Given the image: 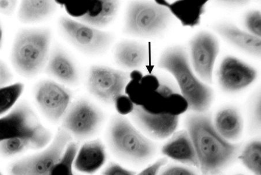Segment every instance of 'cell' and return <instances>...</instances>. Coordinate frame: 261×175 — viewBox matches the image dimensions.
I'll return each mask as SVG.
<instances>
[{"label":"cell","mask_w":261,"mask_h":175,"mask_svg":"<svg viewBox=\"0 0 261 175\" xmlns=\"http://www.w3.org/2000/svg\"><path fill=\"white\" fill-rule=\"evenodd\" d=\"M172 17L168 8L155 2H133L127 8L124 32L140 37L158 36L170 24Z\"/></svg>","instance_id":"cell-5"},{"label":"cell","mask_w":261,"mask_h":175,"mask_svg":"<svg viewBox=\"0 0 261 175\" xmlns=\"http://www.w3.org/2000/svg\"><path fill=\"white\" fill-rule=\"evenodd\" d=\"M59 24L63 34L75 47L84 53L98 54L108 48L113 41L110 33L62 16Z\"/></svg>","instance_id":"cell-9"},{"label":"cell","mask_w":261,"mask_h":175,"mask_svg":"<svg viewBox=\"0 0 261 175\" xmlns=\"http://www.w3.org/2000/svg\"><path fill=\"white\" fill-rule=\"evenodd\" d=\"M45 72L63 84L75 86L79 82L78 70L67 54L60 47L50 52Z\"/></svg>","instance_id":"cell-17"},{"label":"cell","mask_w":261,"mask_h":175,"mask_svg":"<svg viewBox=\"0 0 261 175\" xmlns=\"http://www.w3.org/2000/svg\"><path fill=\"white\" fill-rule=\"evenodd\" d=\"M161 153L178 163L199 169L194 145L187 130L174 133L171 138L163 145Z\"/></svg>","instance_id":"cell-15"},{"label":"cell","mask_w":261,"mask_h":175,"mask_svg":"<svg viewBox=\"0 0 261 175\" xmlns=\"http://www.w3.org/2000/svg\"><path fill=\"white\" fill-rule=\"evenodd\" d=\"M18 6V2L16 0H0V14L11 15Z\"/></svg>","instance_id":"cell-40"},{"label":"cell","mask_w":261,"mask_h":175,"mask_svg":"<svg viewBox=\"0 0 261 175\" xmlns=\"http://www.w3.org/2000/svg\"><path fill=\"white\" fill-rule=\"evenodd\" d=\"M159 94H161L164 98H167L172 94L177 93L174 88L169 83L160 82V85L156 91Z\"/></svg>","instance_id":"cell-41"},{"label":"cell","mask_w":261,"mask_h":175,"mask_svg":"<svg viewBox=\"0 0 261 175\" xmlns=\"http://www.w3.org/2000/svg\"><path fill=\"white\" fill-rule=\"evenodd\" d=\"M72 137L61 128L42 151L16 161L8 168L9 175H50L65 153Z\"/></svg>","instance_id":"cell-6"},{"label":"cell","mask_w":261,"mask_h":175,"mask_svg":"<svg viewBox=\"0 0 261 175\" xmlns=\"http://www.w3.org/2000/svg\"><path fill=\"white\" fill-rule=\"evenodd\" d=\"M51 132L45 128L33 136H20L0 143V155L5 157H14L28 151L43 149L51 142Z\"/></svg>","instance_id":"cell-19"},{"label":"cell","mask_w":261,"mask_h":175,"mask_svg":"<svg viewBox=\"0 0 261 175\" xmlns=\"http://www.w3.org/2000/svg\"><path fill=\"white\" fill-rule=\"evenodd\" d=\"M14 75L6 63L0 60V89L12 84Z\"/></svg>","instance_id":"cell-38"},{"label":"cell","mask_w":261,"mask_h":175,"mask_svg":"<svg viewBox=\"0 0 261 175\" xmlns=\"http://www.w3.org/2000/svg\"><path fill=\"white\" fill-rule=\"evenodd\" d=\"M3 46V30L1 23H0V49Z\"/></svg>","instance_id":"cell-44"},{"label":"cell","mask_w":261,"mask_h":175,"mask_svg":"<svg viewBox=\"0 0 261 175\" xmlns=\"http://www.w3.org/2000/svg\"><path fill=\"white\" fill-rule=\"evenodd\" d=\"M90 1H74L64 3L67 13L72 17L79 19L85 15L90 6Z\"/></svg>","instance_id":"cell-32"},{"label":"cell","mask_w":261,"mask_h":175,"mask_svg":"<svg viewBox=\"0 0 261 175\" xmlns=\"http://www.w3.org/2000/svg\"><path fill=\"white\" fill-rule=\"evenodd\" d=\"M129 80V73L105 66L94 65L88 73L87 89L99 101L114 103L116 99L124 94Z\"/></svg>","instance_id":"cell-8"},{"label":"cell","mask_w":261,"mask_h":175,"mask_svg":"<svg viewBox=\"0 0 261 175\" xmlns=\"http://www.w3.org/2000/svg\"><path fill=\"white\" fill-rule=\"evenodd\" d=\"M260 93L255 96L251 104L250 120L251 127L254 130H260L261 123Z\"/></svg>","instance_id":"cell-33"},{"label":"cell","mask_w":261,"mask_h":175,"mask_svg":"<svg viewBox=\"0 0 261 175\" xmlns=\"http://www.w3.org/2000/svg\"><path fill=\"white\" fill-rule=\"evenodd\" d=\"M143 77H144V76H143L142 73L137 70H133V72L129 74L130 80L141 81Z\"/></svg>","instance_id":"cell-42"},{"label":"cell","mask_w":261,"mask_h":175,"mask_svg":"<svg viewBox=\"0 0 261 175\" xmlns=\"http://www.w3.org/2000/svg\"><path fill=\"white\" fill-rule=\"evenodd\" d=\"M186 130L195 149L201 175H219L239 156L241 145L231 143L219 134L211 114H189L185 118Z\"/></svg>","instance_id":"cell-1"},{"label":"cell","mask_w":261,"mask_h":175,"mask_svg":"<svg viewBox=\"0 0 261 175\" xmlns=\"http://www.w3.org/2000/svg\"><path fill=\"white\" fill-rule=\"evenodd\" d=\"M51 33L47 28H24L15 37L11 62L20 76L35 77L45 69L50 54Z\"/></svg>","instance_id":"cell-4"},{"label":"cell","mask_w":261,"mask_h":175,"mask_svg":"<svg viewBox=\"0 0 261 175\" xmlns=\"http://www.w3.org/2000/svg\"><path fill=\"white\" fill-rule=\"evenodd\" d=\"M79 148L78 143L71 141L50 175H74L73 161Z\"/></svg>","instance_id":"cell-27"},{"label":"cell","mask_w":261,"mask_h":175,"mask_svg":"<svg viewBox=\"0 0 261 175\" xmlns=\"http://www.w3.org/2000/svg\"><path fill=\"white\" fill-rule=\"evenodd\" d=\"M104 120L100 110L86 99L70 105L62 120L61 128L78 141L89 139L98 132Z\"/></svg>","instance_id":"cell-7"},{"label":"cell","mask_w":261,"mask_h":175,"mask_svg":"<svg viewBox=\"0 0 261 175\" xmlns=\"http://www.w3.org/2000/svg\"><path fill=\"white\" fill-rule=\"evenodd\" d=\"M119 6V2L116 0L91 1L87 13L77 19L92 27H103L114 19Z\"/></svg>","instance_id":"cell-23"},{"label":"cell","mask_w":261,"mask_h":175,"mask_svg":"<svg viewBox=\"0 0 261 175\" xmlns=\"http://www.w3.org/2000/svg\"><path fill=\"white\" fill-rule=\"evenodd\" d=\"M57 5L51 0H23L19 4L17 17L23 24L43 21L54 13Z\"/></svg>","instance_id":"cell-24"},{"label":"cell","mask_w":261,"mask_h":175,"mask_svg":"<svg viewBox=\"0 0 261 175\" xmlns=\"http://www.w3.org/2000/svg\"><path fill=\"white\" fill-rule=\"evenodd\" d=\"M24 90V85L19 82L0 89V116L6 114L13 109Z\"/></svg>","instance_id":"cell-26"},{"label":"cell","mask_w":261,"mask_h":175,"mask_svg":"<svg viewBox=\"0 0 261 175\" xmlns=\"http://www.w3.org/2000/svg\"><path fill=\"white\" fill-rule=\"evenodd\" d=\"M226 3V5L230 7H238L241 6L242 5H245L247 3L246 1H228L225 2Z\"/></svg>","instance_id":"cell-43"},{"label":"cell","mask_w":261,"mask_h":175,"mask_svg":"<svg viewBox=\"0 0 261 175\" xmlns=\"http://www.w3.org/2000/svg\"><path fill=\"white\" fill-rule=\"evenodd\" d=\"M218 76L222 90L226 93L233 94L251 85L257 77V72L238 58L228 56L222 61Z\"/></svg>","instance_id":"cell-14"},{"label":"cell","mask_w":261,"mask_h":175,"mask_svg":"<svg viewBox=\"0 0 261 175\" xmlns=\"http://www.w3.org/2000/svg\"><path fill=\"white\" fill-rule=\"evenodd\" d=\"M34 96L42 113L53 123H58L62 120L72 98L68 89L50 80L38 83L34 90Z\"/></svg>","instance_id":"cell-10"},{"label":"cell","mask_w":261,"mask_h":175,"mask_svg":"<svg viewBox=\"0 0 261 175\" xmlns=\"http://www.w3.org/2000/svg\"><path fill=\"white\" fill-rule=\"evenodd\" d=\"M107 158L106 149L102 141L99 139L88 141L79 148L73 168L81 173L94 174L102 167Z\"/></svg>","instance_id":"cell-16"},{"label":"cell","mask_w":261,"mask_h":175,"mask_svg":"<svg viewBox=\"0 0 261 175\" xmlns=\"http://www.w3.org/2000/svg\"><path fill=\"white\" fill-rule=\"evenodd\" d=\"M160 81L157 77L153 75H147L142 77L141 84L148 92H153L158 90L160 85Z\"/></svg>","instance_id":"cell-39"},{"label":"cell","mask_w":261,"mask_h":175,"mask_svg":"<svg viewBox=\"0 0 261 175\" xmlns=\"http://www.w3.org/2000/svg\"><path fill=\"white\" fill-rule=\"evenodd\" d=\"M238 159L254 175H261V142L253 140L248 142L240 152Z\"/></svg>","instance_id":"cell-25"},{"label":"cell","mask_w":261,"mask_h":175,"mask_svg":"<svg viewBox=\"0 0 261 175\" xmlns=\"http://www.w3.org/2000/svg\"><path fill=\"white\" fill-rule=\"evenodd\" d=\"M114 55L116 63L121 68L137 70L147 63L149 51L144 44L125 40L117 45Z\"/></svg>","instance_id":"cell-20"},{"label":"cell","mask_w":261,"mask_h":175,"mask_svg":"<svg viewBox=\"0 0 261 175\" xmlns=\"http://www.w3.org/2000/svg\"><path fill=\"white\" fill-rule=\"evenodd\" d=\"M158 66L175 79L180 94L188 102V110L205 113L209 110L213 102L214 91L196 76L188 53L182 47L174 46L165 50L160 57Z\"/></svg>","instance_id":"cell-3"},{"label":"cell","mask_w":261,"mask_h":175,"mask_svg":"<svg viewBox=\"0 0 261 175\" xmlns=\"http://www.w3.org/2000/svg\"><path fill=\"white\" fill-rule=\"evenodd\" d=\"M130 114L138 130L153 141L169 138L178 126L179 116L150 113L140 106L135 105Z\"/></svg>","instance_id":"cell-13"},{"label":"cell","mask_w":261,"mask_h":175,"mask_svg":"<svg viewBox=\"0 0 261 175\" xmlns=\"http://www.w3.org/2000/svg\"><path fill=\"white\" fill-rule=\"evenodd\" d=\"M234 175H244L243 174H234Z\"/></svg>","instance_id":"cell-45"},{"label":"cell","mask_w":261,"mask_h":175,"mask_svg":"<svg viewBox=\"0 0 261 175\" xmlns=\"http://www.w3.org/2000/svg\"><path fill=\"white\" fill-rule=\"evenodd\" d=\"M106 140L109 151L116 160L137 167L148 163L158 152L156 143L143 134L125 116L119 114L111 120Z\"/></svg>","instance_id":"cell-2"},{"label":"cell","mask_w":261,"mask_h":175,"mask_svg":"<svg viewBox=\"0 0 261 175\" xmlns=\"http://www.w3.org/2000/svg\"><path fill=\"white\" fill-rule=\"evenodd\" d=\"M116 110L119 115H128L132 113L135 106L134 104L127 95L123 94L118 97L115 102Z\"/></svg>","instance_id":"cell-35"},{"label":"cell","mask_w":261,"mask_h":175,"mask_svg":"<svg viewBox=\"0 0 261 175\" xmlns=\"http://www.w3.org/2000/svg\"><path fill=\"white\" fill-rule=\"evenodd\" d=\"M155 2L168 8L172 16L178 19L183 26L193 28L200 24L207 1L180 0L172 3L166 1Z\"/></svg>","instance_id":"cell-21"},{"label":"cell","mask_w":261,"mask_h":175,"mask_svg":"<svg viewBox=\"0 0 261 175\" xmlns=\"http://www.w3.org/2000/svg\"><path fill=\"white\" fill-rule=\"evenodd\" d=\"M190 49L196 74L205 84H212L214 65L220 51L217 39L209 32H199L191 41Z\"/></svg>","instance_id":"cell-12"},{"label":"cell","mask_w":261,"mask_h":175,"mask_svg":"<svg viewBox=\"0 0 261 175\" xmlns=\"http://www.w3.org/2000/svg\"><path fill=\"white\" fill-rule=\"evenodd\" d=\"M245 26L248 33L255 36L261 37V13L258 10L247 12L245 18Z\"/></svg>","instance_id":"cell-31"},{"label":"cell","mask_w":261,"mask_h":175,"mask_svg":"<svg viewBox=\"0 0 261 175\" xmlns=\"http://www.w3.org/2000/svg\"><path fill=\"white\" fill-rule=\"evenodd\" d=\"M136 172L126 168L117 162H111L102 172V175H136Z\"/></svg>","instance_id":"cell-36"},{"label":"cell","mask_w":261,"mask_h":175,"mask_svg":"<svg viewBox=\"0 0 261 175\" xmlns=\"http://www.w3.org/2000/svg\"><path fill=\"white\" fill-rule=\"evenodd\" d=\"M167 158L164 157L153 162L152 164L146 166L141 172L137 173L136 175H159L160 172L164 166L167 164Z\"/></svg>","instance_id":"cell-37"},{"label":"cell","mask_w":261,"mask_h":175,"mask_svg":"<svg viewBox=\"0 0 261 175\" xmlns=\"http://www.w3.org/2000/svg\"><path fill=\"white\" fill-rule=\"evenodd\" d=\"M45 128L31 106L20 102L0 118V143L17 137L35 135Z\"/></svg>","instance_id":"cell-11"},{"label":"cell","mask_w":261,"mask_h":175,"mask_svg":"<svg viewBox=\"0 0 261 175\" xmlns=\"http://www.w3.org/2000/svg\"><path fill=\"white\" fill-rule=\"evenodd\" d=\"M214 30L234 47L250 55L260 57L261 55V39L251 33L243 31L234 24L230 23H218Z\"/></svg>","instance_id":"cell-18"},{"label":"cell","mask_w":261,"mask_h":175,"mask_svg":"<svg viewBox=\"0 0 261 175\" xmlns=\"http://www.w3.org/2000/svg\"><path fill=\"white\" fill-rule=\"evenodd\" d=\"M124 93L135 105L142 106L150 92L143 87L141 81L130 80L125 87Z\"/></svg>","instance_id":"cell-30"},{"label":"cell","mask_w":261,"mask_h":175,"mask_svg":"<svg viewBox=\"0 0 261 175\" xmlns=\"http://www.w3.org/2000/svg\"><path fill=\"white\" fill-rule=\"evenodd\" d=\"M166 113L179 116L188 110V103L183 96L178 93L166 98Z\"/></svg>","instance_id":"cell-29"},{"label":"cell","mask_w":261,"mask_h":175,"mask_svg":"<svg viewBox=\"0 0 261 175\" xmlns=\"http://www.w3.org/2000/svg\"><path fill=\"white\" fill-rule=\"evenodd\" d=\"M166 98L158 92H150L141 107L147 112L153 114L166 113Z\"/></svg>","instance_id":"cell-28"},{"label":"cell","mask_w":261,"mask_h":175,"mask_svg":"<svg viewBox=\"0 0 261 175\" xmlns=\"http://www.w3.org/2000/svg\"><path fill=\"white\" fill-rule=\"evenodd\" d=\"M0 175H3L1 172H0Z\"/></svg>","instance_id":"cell-46"},{"label":"cell","mask_w":261,"mask_h":175,"mask_svg":"<svg viewBox=\"0 0 261 175\" xmlns=\"http://www.w3.org/2000/svg\"><path fill=\"white\" fill-rule=\"evenodd\" d=\"M215 128L223 138L237 143L243 131V121L239 111L233 107H226L219 111L213 120Z\"/></svg>","instance_id":"cell-22"},{"label":"cell","mask_w":261,"mask_h":175,"mask_svg":"<svg viewBox=\"0 0 261 175\" xmlns=\"http://www.w3.org/2000/svg\"><path fill=\"white\" fill-rule=\"evenodd\" d=\"M159 175H199L195 169L190 166L172 164L164 166Z\"/></svg>","instance_id":"cell-34"}]
</instances>
